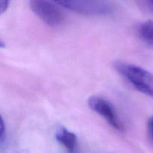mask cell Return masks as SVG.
I'll use <instances>...</instances> for the list:
<instances>
[{"label":"cell","mask_w":153,"mask_h":153,"mask_svg":"<svg viewBox=\"0 0 153 153\" xmlns=\"http://www.w3.org/2000/svg\"><path fill=\"white\" fill-rule=\"evenodd\" d=\"M117 73L122 76L134 89L143 94L153 97V74L148 70L123 61L114 64Z\"/></svg>","instance_id":"obj_1"},{"label":"cell","mask_w":153,"mask_h":153,"mask_svg":"<svg viewBox=\"0 0 153 153\" xmlns=\"http://www.w3.org/2000/svg\"><path fill=\"white\" fill-rule=\"evenodd\" d=\"M58 6L87 16H102L113 8L111 0H52Z\"/></svg>","instance_id":"obj_2"},{"label":"cell","mask_w":153,"mask_h":153,"mask_svg":"<svg viewBox=\"0 0 153 153\" xmlns=\"http://www.w3.org/2000/svg\"><path fill=\"white\" fill-rule=\"evenodd\" d=\"M29 4L32 11L46 25L57 27L64 22V13L52 0H29Z\"/></svg>","instance_id":"obj_3"},{"label":"cell","mask_w":153,"mask_h":153,"mask_svg":"<svg viewBox=\"0 0 153 153\" xmlns=\"http://www.w3.org/2000/svg\"><path fill=\"white\" fill-rule=\"evenodd\" d=\"M88 103L90 108L102 117L113 128L120 132L125 131L122 120L118 116L115 108L110 102L98 96H92L88 99Z\"/></svg>","instance_id":"obj_4"},{"label":"cell","mask_w":153,"mask_h":153,"mask_svg":"<svg viewBox=\"0 0 153 153\" xmlns=\"http://www.w3.org/2000/svg\"><path fill=\"white\" fill-rule=\"evenodd\" d=\"M55 139L67 150L68 153H77L78 140L76 135L62 126L57 128Z\"/></svg>","instance_id":"obj_5"},{"label":"cell","mask_w":153,"mask_h":153,"mask_svg":"<svg viewBox=\"0 0 153 153\" xmlns=\"http://www.w3.org/2000/svg\"><path fill=\"white\" fill-rule=\"evenodd\" d=\"M139 38L149 46H153V19H149L139 25L137 29Z\"/></svg>","instance_id":"obj_6"},{"label":"cell","mask_w":153,"mask_h":153,"mask_svg":"<svg viewBox=\"0 0 153 153\" xmlns=\"http://www.w3.org/2000/svg\"><path fill=\"white\" fill-rule=\"evenodd\" d=\"M142 6L144 10L153 15V0H143Z\"/></svg>","instance_id":"obj_7"},{"label":"cell","mask_w":153,"mask_h":153,"mask_svg":"<svg viewBox=\"0 0 153 153\" xmlns=\"http://www.w3.org/2000/svg\"><path fill=\"white\" fill-rule=\"evenodd\" d=\"M6 135V131H5V127H4V122L3 118H1V128H0V142L1 144L2 145L4 141Z\"/></svg>","instance_id":"obj_8"},{"label":"cell","mask_w":153,"mask_h":153,"mask_svg":"<svg viewBox=\"0 0 153 153\" xmlns=\"http://www.w3.org/2000/svg\"><path fill=\"white\" fill-rule=\"evenodd\" d=\"M147 131L149 137L153 142V115L149 119L147 123Z\"/></svg>","instance_id":"obj_9"},{"label":"cell","mask_w":153,"mask_h":153,"mask_svg":"<svg viewBox=\"0 0 153 153\" xmlns=\"http://www.w3.org/2000/svg\"><path fill=\"white\" fill-rule=\"evenodd\" d=\"M10 0H0V10L1 14L7 10L10 4Z\"/></svg>","instance_id":"obj_10"}]
</instances>
